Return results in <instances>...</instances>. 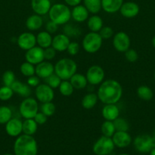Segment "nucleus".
Masks as SVG:
<instances>
[{
  "instance_id": "nucleus-20",
  "label": "nucleus",
  "mask_w": 155,
  "mask_h": 155,
  "mask_svg": "<svg viewBox=\"0 0 155 155\" xmlns=\"http://www.w3.org/2000/svg\"><path fill=\"white\" fill-rule=\"evenodd\" d=\"M120 110L116 104H105L102 109V116L105 120L114 121L119 117Z\"/></svg>"
},
{
  "instance_id": "nucleus-53",
  "label": "nucleus",
  "mask_w": 155,
  "mask_h": 155,
  "mask_svg": "<svg viewBox=\"0 0 155 155\" xmlns=\"http://www.w3.org/2000/svg\"><path fill=\"white\" fill-rule=\"evenodd\" d=\"M119 155H129V154H119Z\"/></svg>"
},
{
  "instance_id": "nucleus-34",
  "label": "nucleus",
  "mask_w": 155,
  "mask_h": 155,
  "mask_svg": "<svg viewBox=\"0 0 155 155\" xmlns=\"http://www.w3.org/2000/svg\"><path fill=\"white\" fill-rule=\"evenodd\" d=\"M59 90L61 95L65 97H68L72 95L74 89L69 80H62L59 86Z\"/></svg>"
},
{
  "instance_id": "nucleus-30",
  "label": "nucleus",
  "mask_w": 155,
  "mask_h": 155,
  "mask_svg": "<svg viewBox=\"0 0 155 155\" xmlns=\"http://www.w3.org/2000/svg\"><path fill=\"white\" fill-rule=\"evenodd\" d=\"M38 129V124L34 119H25L23 121L22 133L25 135L33 136L36 133Z\"/></svg>"
},
{
  "instance_id": "nucleus-45",
  "label": "nucleus",
  "mask_w": 155,
  "mask_h": 155,
  "mask_svg": "<svg viewBox=\"0 0 155 155\" xmlns=\"http://www.w3.org/2000/svg\"><path fill=\"white\" fill-rule=\"evenodd\" d=\"M56 51L52 46L44 48V58H45L46 61H50L56 57Z\"/></svg>"
},
{
  "instance_id": "nucleus-4",
  "label": "nucleus",
  "mask_w": 155,
  "mask_h": 155,
  "mask_svg": "<svg viewBox=\"0 0 155 155\" xmlns=\"http://www.w3.org/2000/svg\"><path fill=\"white\" fill-rule=\"evenodd\" d=\"M78 65L76 62L69 58H63L58 61L54 65V73L62 80H69L77 73Z\"/></svg>"
},
{
  "instance_id": "nucleus-5",
  "label": "nucleus",
  "mask_w": 155,
  "mask_h": 155,
  "mask_svg": "<svg viewBox=\"0 0 155 155\" xmlns=\"http://www.w3.org/2000/svg\"><path fill=\"white\" fill-rule=\"evenodd\" d=\"M103 45V39L99 33L89 32L87 33L82 40V48L86 52L94 54L97 52Z\"/></svg>"
},
{
  "instance_id": "nucleus-9",
  "label": "nucleus",
  "mask_w": 155,
  "mask_h": 155,
  "mask_svg": "<svg viewBox=\"0 0 155 155\" xmlns=\"http://www.w3.org/2000/svg\"><path fill=\"white\" fill-rule=\"evenodd\" d=\"M85 76L90 85L97 86L104 80L105 72L102 67L95 64L92 65L88 68Z\"/></svg>"
},
{
  "instance_id": "nucleus-33",
  "label": "nucleus",
  "mask_w": 155,
  "mask_h": 155,
  "mask_svg": "<svg viewBox=\"0 0 155 155\" xmlns=\"http://www.w3.org/2000/svg\"><path fill=\"white\" fill-rule=\"evenodd\" d=\"M100 130H101V133L103 134V136H106V137L112 138L114 133H115V129L113 124V121L105 120L102 124Z\"/></svg>"
},
{
  "instance_id": "nucleus-41",
  "label": "nucleus",
  "mask_w": 155,
  "mask_h": 155,
  "mask_svg": "<svg viewBox=\"0 0 155 155\" xmlns=\"http://www.w3.org/2000/svg\"><path fill=\"white\" fill-rule=\"evenodd\" d=\"M15 75L13 71H7L3 74L2 75V82L4 86H11L15 81Z\"/></svg>"
},
{
  "instance_id": "nucleus-47",
  "label": "nucleus",
  "mask_w": 155,
  "mask_h": 155,
  "mask_svg": "<svg viewBox=\"0 0 155 155\" xmlns=\"http://www.w3.org/2000/svg\"><path fill=\"white\" fill-rule=\"evenodd\" d=\"M46 31H47L48 33H50V34H53V33H55L58 30V28H59V25L56 23H54L53 21L49 20L46 23Z\"/></svg>"
},
{
  "instance_id": "nucleus-51",
  "label": "nucleus",
  "mask_w": 155,
  "mask_h": 155,
  "mask_svg": "<svg viewBox=\"0 0 155 155\" xmlns=\"http://www.w3.org/2000/svg\"><path fill=\"white\" fill-rule=\"evenodd\" d=\"M152 45H153V46L155 48V36H153V39H152Z\"/></svg>"
},
{
  "instance_id": "nucleus-22",
  "label": "nucleus",
  "mask_w": 155,
  "mask_h": 155,
  "mask_svg": "<svg viewBox=\"0 0 155 155\" xmlns=\"http://www.w3.org/2000/svg\"><path fill=\"white\" fill-rule=\"evenodd\" d=\"M11 88L14 92L18 94L20 96L24 98L30 97V95H31V87L29 86L27 83L26 84L23 83L19 80H15L13 84L11 86Z\"/></svg>"
},
{
  "instance_id": "nucleus-29",
  "label": "nucleus",
  "mask_w": 155,
  "mask_h": 155,
  "mask_svg": "<svg viewBox=\"0 0 155 155\" xmlns=\"http://www.w3.org/2000/svg\"><path fill=\"white\" fill-rule=\"evenodd\" d=\"M98 101L99 98L97 94L90 92L83 97L81 100V106L86 110H91L95 107Z\"/></svg>"
},
{
  "instance_id": "nucleus-10",
  "label": "nucleus",
  "mask_w": 155,
  "mask_h": 155,
  "mask_svg": "<svg viewBox=\"0 0 155 155\" xmlns=\"http://www.w3.org/2000/svg\"><path fill=\"white\" fill-rule=\"evenodd\" d=\"M35 97L39 102L46 103L53 101L54 99V89L46 83H40L35 88Z\"/></svg>"
},
{
  "instance_id": "nucleus-6",
  "label": "nucleus",
  "mask_w": 155,
  "mask_h": 155,
  "mask_svg": "<svg viewBox=\"0 0 155 155\" xmlns=\"http://www.w3.org/2000/svg\"><path fill=\"white\" fill-rule=\"evenodd\" d=\"M39 110L37 100L31 97L24 98L19 106V112L24 119H33L39 112Z\"/></svg>"
},
{
  "instance_id": "nucleus-18",
  "label": "nucleus",
  "mask_w": 155,
  "mask_h": 155,
  "mask_svg": "<svg viewBox=\"0 0 155 155\" xmlns=\"http://www.w3.org/2000/svg\"><path fill=\"white\" fill-rule=\"evenodd\" d=\"M30 5L34 14L40 16L47 15L52 6L51 0H31Z\"/></svg>"
},
{
  "instance_id": "nucleus-52",
  "label": "nucleus",
  "mask_w": 155,
  "mask_h": 155,
  "mask_svg": "<svg viewBox=\"0 0 155 155\" xmlns=\"http://www.w3.org/2000/svg\"><path fill=\"white\" fill-rule=\"evenodd\" d=\"M3 155H15V154H5Z\"/></svg>"
},
{
  "instance_id": "nucleus-8",
  "label": "nucleus",
  "mask_w": 155,
  "mask_h": 155,
  "mask_svg": "<svg viewBox=\"0 0 155 155\" xmlns=\"http://www.w3.org/2000/svg\"><path fill=\"white\" fill-rule=\"evenodd\" d=\"M135 150L141 153H148L155 148V138L149 135H139L134 139Z\"/></svg>"
},
{
  "instance_id": "nucleus-26",
  "label": "nucleus",
  "mask_w": 155,
  "mask_h": 155,
  "mask_svg": "<svg viewBox=\"0 0 155 155\" xmlns=\"http://www.w3.org/2000/svg\"><path fill=\"white\" fill-rule=\"evenodd\" d=\"M69 81L74 87V89H78V90L84 89L88 83L86 76L82 74H79V73H75L70 78Z\"/></svg>"
},
{
  "instance_id": "nucleus-32",
  "label": "nucleus",
  "mask_w": 155,
  "mask_h": 155,
  "mask_svg": "<svg viewBox=\"0 0 155 155\" xmlns=\"http://www.w3.org/2000/svg\"><path fill=\"white\" fill-rule=\"evenodd\" d=\"M137 95L141 99L150 101L153 98V93L152 89L147 86H141L137 89Z\"/></svg>"
},
{
  "instance_id": "nucleus-3",
  "label": "nucleus",
  "mask_w": 155,
  "mask_h": 155,
  "mask_svg": "<svg viewBox=\"0 0 155 155\" xmlns=\"http://www.w3.org/2000/svg\"><path fill=\"white\" fill-rule=\"evenodd\" d=\"M49 19L57 24L64 25L70 21L71 18V10L66 4L56 3L51 6L48 13Z\"/></svg>"
},
{
  "instance_id": "nucleus-12",
  "label": "nucleus",
  "mask_w": 155,
  "mask_h": 155,
  "mask_svg": "<svg viewBox=\"0 0 155 155\" xmlns=\"http://www.w3.org/2000/svg\"><path fill=\"white\" fill-rule=\"evenodd\" d=\"M17 43L21 49L27 51L33 47L36 46V36L30 32H24L19 35L17 39Z\"/></svg>"
},
{
  "instance_id": "nucleus-15",
  "label": "nucleus",
  "mask_w": 155,
  "mask_h": 155,
  "mask_svg": "<svg viewBox=\"0 0 155 155\" xmlns=\"http://www.w3.org/2000/svg\"><path fill=\"white\" fill-rule=\"evenodd\" d=\"M112 142L115 147L119 148H124L130 145L132 143V136L128 132L115 131L113 136H112Z\"/></svg>"
},
{
  "instance_id": "nucleus-1",
  "label": "nucleus",
  "mask_w": 155,
  "mask_h": 155,
  "mask_svg": "<svg viewBox=\"0 0 155 155\" xmlns=\"http://www.w3.org/2000/svg\"><path fill=\"white\" fill-rule=\"evenodd\" d=\"M122 87L115 80H103L97 89V95L99 101L104 104H116L122 96Z\"/></svg>"
},
{
  "instance_id": "nucleus-50",
  "label": "nucleus",
  "mask_w": 155,
  "mask_h": 155,
  "mask_svg": "<svg viewBox=\"0 0 155 155\" xmlns=\"http://www.w3.org/2000/svg\"><path fill=\"white\" fill-rule=\"evenodd\" d=\"M149 153H150V155H155V148H153Z\"/></svg>"
},
{
  "instance_id": "nucleus-28",
  "label": "nucleus",
  "mask_w": 155,
  "mask_h": 155,
  "mask_svg": "<svg viewBox=\"0 0 155 155\" xmlns=\"http://www.w3.org/2000/svg\"><path fill=\"white\" fill-rule=\"evenodd\" d=\"M63 33L69 38H78L81 35V29L77 24L73 23H67L64 24Z\"/></svg>"
},
{
  "instance_id": "nucleus-43",
  "label": "nucleus",
  "mask_w": 155,
  "mask_h": 155,
  "mask_svg": "<svg viewBox=\"0 0 155 155\" xmlns=\"http://www.w3.org/2000/svg\"><path fill=\"white\" fill-rule=\"evenodd\" d=\"M124 53L126 59L129 62H131V63H134V62H135L138 59V52H137L136 50L133 49V48H129V49L126 51H125Z\"/></svg>"
},
{
  "instance_id": "nucleus-36",
  "label": "nucleus",
  "mask_w": 155,
  "mask_h": 155,
  "mask_svg": "<svg viewBox=\"0 0 155 155\" xmlns=\"http://www.w3.org/2000/svg\"><path fill=\"white\" fill-rule=\"evenodd\" d=\"M20 71L24 77H31V76L35 75V65L25 61L21 64V67H20Z\"/></svg>"
},
{
  "instance_id": "nucleus-19",
  "label": "nucleus",
  "mask_w": 155,
  "mask_h": 155,
  "mask_svg": "<svg viewBox=\"0 0 155 155\" xmlns=\"http://www.w3.org/2000/svg\"><path fill=\"white\" fill-rule=\"evenodd\" d=\"M71 42L70 38L64 33L57 34L53 37L51 46L56 51H65L67 50L68 45Z\"/></svg>"
},
{
  "instance_id": "nucleus-25",
  "label": "nucleus",
  "mask_w": 155,
  "mask_h": 155,
  "mask_svg": "<svg viewBox=\"0 0 155 155\" xmlns=\"http://www.w3.org/2000/svg\"><path fill=\"white\" fill-rule=\"evenodd\" d=\"M36 44L38 45V46L41 47L43 49L52 45L53 36H52V34H50L46 30L38 33V34L36 36Z\"/></svg>"
},
{
  "instance_id": "nucleus-37",
  "label": "nucleus",
  "mask_w": 155,
  "mask_h": 155,
  "mask_svg": "<svg viewBox=\"0 0 155 155\" xmlns=\"http://www.w3.org/2000/svg\"><path fill=\"white\" fill-rule=\"evenodd\" d=\"M40 111H41L42 113H43L46 116L51 117L56 112V105L53 104L52 101L50 102H46V103H42L40 107Z\"/></svg>"
},
{
  "instance_id": "nucleus-21",
  "label": "nucleus",
  "mask_w": 155,
  "mask_h": 155,
  "mask_svg": "<svg viewBox=\"0 0 155 155\" xmlns=\"http://www.w3.org/2000/svg\"><path fill=\"white\" fill-rule=\"evenodd\" d=\"M89 12L84 5H78L71 10V18L77 23L84 22L89 18Z\"/></svg>"
},
{
  "instance_id": "nucleus-39",
  "label": "nucleus",
  "mask_w": 155,
  "mask_h": 155,
  "mask_svg": "<svg viewBox=\"0 0 155 155\" xmlns=\"http://www.w3.org/2000/svg\"><path fill=\"white\" fill-rule=\"evenodd\" d=\"M14 93L11 86H3L0 88V100L2 101H8L12 98Z\"/></svg>"
},
{
  "instance_id": "nucleus-27",
  "label": "nucleus",
  "mask_w": 155,
  "mask_h": 155,
  "mask_svg": "<svg viewBox=\"0 0 155 155\" xmlns=\"http://www.w3.org/2000/svg\"><path fill=\"white\" fill-rule=\"evenodd\" d=\"M87 26L91 32L98 33L103 27V19L97 15H93L87 20Z\"/></svg>"
},
{
  "instance_id": "nucleus-16",
  "label": "nucleus",
  "mask_w": 155,
  "mask_h": 155,
  "mask_svg": "<svg viewBox=\"0 0 155 155\" xmlns=\"http://www.w3.org/2000/svg\"><path fill=\"white\" fill-rule=\"evenodd\" d=\"M23 122L17 118H12L5 124V131L12 137H18L22 133Z\"/></svg>"
},
{
  "instance_id": "nucleus-55",
  "label": "nucleus",
  "mask_w": 155,
  "mask_h": 155,
  "mask_svg": "<svg viewBox=\"0 0 155 155\" xmlns=\"http://www.w3.org/2000/svg\"><path fill=\"white\" fill-rule=\"evenodd\" d=\"M154 79H155V73H154Z\"/></svg>"
},
{
  "instance_id": "nucleus-40",
  "label": "nucleus",
  "mask_w": 155,
  "mask_h": 155,
  "mask_svg": "<svg viewBox=\"0 0 155 155\" xmlns=\"http://www.w3.org/2000/svg\"><path fill=\"white\" fill-rule=\"evenodd\" d=\"M61 82H62V80L55 73L52 74L51 76H50L48 78L46 79V84L48 86H50L53 89L59 88Z\"/></svg>"
},
{
  "instance_id": "nucleus-46",
  "label": "nucleus",
  "mask_w": 155,
  "mask_h": 155,
  "mask_svg": "<svg viewBox=\"0 0 155 155\" xmlns=\"http://www.w3.org/2000/svg\"><path fill=\"white\" fill-rule=\"evenodd\" d=\"M40 80L41 79L35 74V75L31 76V77H27V84L29 86H30V87L36 88V86H38L40 84Z\"/></svg>"
},
{
  "instance_id": "nucleus-7",
  "label": "nucleus",
  "mask_w": 155,
  "mask_h": 155,
  "mask_svg": "<svg viewBox=\"0 0 155 155\" xmlns=\"http://www.w3.org/2000/svg\"><path fill=\"white\" fill-rule=\"evenodd\" d=\"M114 148L112 138L102 136L93 145V152L96 155H109L113 151Z\"/></svg>"
},
{
  "instance_id": "nucleus-24",
  "label": "nucleus",
  "mask_w": 155,
  "mask_h": 155,
  "mask_svg": "<svg viewBox=\"0 0 155 155\" xmlns=\"http://www.w3.org/2000/svg\"><path fill=\"white\" fill-rule=\"evenodd\" d=\"M43 24V20L40 15L36 14L30 15L26 20V27L30 31H36L42 27Z\"/></svg>"
},
{
  "instance_id": "nucleus-31",
  "label": "nucleus",
  "mask_w": 155,
  "mask_h": 155,
  "mask_svg": "<svg viewBox=\"0 0 155 155\" xmlns=\"http://www.w3.org/2000/svg\"><path fill=\"white\" fill-rule=\"evenodd\" d=\"M84 5L89 13L97 15L102 9L101 0H83Z\"/></svg>"
},
{
  "instance_id": "nucleus-49",
  "label": "nucleus",
  "mask_w": 155,
  "mask_h": 155,
  "mask_svg": "<svg viewBox=\"0 0 155 155\" xmlns=\"http://www.w3.org/2000/svg\"><path fill=\"white\" fill-rule=\"evenodd\" d=\"M65 2V4L68 6H71V7H74V6L78 5H80L83 0H64Z\"/></svg>"
},
{
  "instance_id": "nucleus-13",
  "label": "nucleus",
  "mask_w": 155,
  "mask_h": 155,
  "mask_svg": "<svg viewBox=\"0 0 155 155\" xmlns=\"http://www.w3.org/2000/svg\"><path fill=\"white\" fill-rule=\"evenodd\" d=\"M26 61L36 65L45 60L44 58V49L40 46H34L30 49L26 51L25 53Z\"/></svg>"
},
{
  "instance_id": "nucleus-11",
  "label": "nucleus",
  "mask_w": 155,
  "mask_h": 155,
  "mask_svg": "<svg viewBox=\"0 0 155 155\" xmlns=\"http://www.w3.org/2000/svg\"><path fill=\"white\" fill-rule=\"evenodd\" d=\"M112 37V45L117 51L124 53L130 48V38L126 33L123 31L118 32Z\"/></svg>"
},
{
  "instance_id": "nucleus-38",
  "label": "nucleus",
  "mask_w": 155,
  "mask_h": 155,
  "mask_svg": "<svg viewBox=\"0 0 155 155\" xmlns=\"http://www.w3.org/2000/svg\"><path fill=\"white\" fill-rule=\"evenodd\" d=\"M114 126H115V131H123L128 132L129 130V124L126 119L119 117L117 119L113 121Z\"/></svg>"
},
{
  "instance_id": "nucleus-17",
  "label": "nucleus",
  "mask_w": 155,
  "mask_h": 155,
  "mask_svg": "<svg viewBox=\"0 0 155 155\" xmlns=\"http://www.w3.org/2000/svg\"><path fill=\"white\" fill-rule=\"evenodd\" d=\"M120 14L126 18H133L138 15L140 12L139 5L134 2H123L119 9Z\"/></svg>"
},
{
  "instance_id": "nucleus-35",
  "label": "nucleus",
  "mask_w": 155,
  "mask_h": 155,
  "mask_svg": "<svg viewBox=\"0 0 155 155\" xmlns=\"http://www.w3.org/2000/svg\"><path fill=\"white\" fill-rule=\"evenodd\" d=\"M12 118V111L8 106H0V124H5Z\"/></svg>"
},
{
  "instance_id": "nucleus-14",
  "label": "nucleus",
  "mask_w": 155,
  "mask_h": 155,
  "mask_svg": "<svg viewBox=\"0 0 155 155\" xmlns=\"http://www.w3.org/2000/svg\"><path fill=\"white\" fill-rule=\"evenodd\" d=\"M54 74V65L49 61H42L35 67V74L40 79L46 80Z\"/></svg>"
},
{
  "instance_id": "nucleus-23",
  "label": "nucleus",
  "mask_w": 155,
  "mask_h": 155,
  "mask_svg": "<svg viewBox=\"0 0 155 155\" xmlns=\"http://www.w3.org/2000/svg\"><path fill=\"white\" fill-rule=\"evenodd\" d=\"M102 9L108 14H114L119 12L123 0H101Z\"/></svg>"
},
{
  "instance_id": "nucleus-2",
  "label": "nucleus",
  "mask_w": 155,
  "mask_h": 155,
  "mask_svg": "<svg viewBox=\"0 0 155 155\" xmlns=\"http://www.w3.org/2000/svg\"><path fill=\"white\" fill-rule=\"evenodd\" d=\"M38 151L37 142L33 136L20 135L14 143L15 155H36Z\"/></svg>"
},
{
  "instance_id": "nucleus-54",
  "label": "nucleus",
  "mask_w": 155,
  "mask_h": 155,
  "mask_svg": "<svg viewBox=\"0 0 155 155\" xmlns=\"http://www.w3.org/2000/svg\"><path fill=\"white\" fill-rule=\"evenodd\" d=\"M153 137L155 138V131H154V133H153Z\"/></svg>"
},
{
  "instance_id": "nucleus-48",
  "label": "nucleus",
  "mask_w": 155,
  "mask_h": 155,
  "mask_svg": "<svg viewBox=\"0 0 155 155\" xmlns=\"http://www.w3.org/2000/svg\"><path fill=\"white\" fill-rule=\"evenodd\" d=\"M34 120L36 121V124L38 125H43L46 123L47 122V119H48V117L46 116L43 113H42L41 111H39L36 114V116L33 117Z\"/></svg>"
},
{
  "instance_id": "nucleus-44",
  "label": "nucleus",
  "mask_w": 155,
  "mask_h": 155,
  "mask_svg": "<svg viewBox=\"0 0 155 155\" xmlns=\"http://www.w3.org/2000/svg\"><path fill=\"white\" fill-rule=\"evenodd\" d=\"M80 50V45L77 42H71L67 48L66 51L71 56H74L78 54Z\"/></svg>"
},
{
  "instance_id": "nucleus-42",
  "label": "nucleus",
  "mask_w": 155,
  "mask_h": 155,
  "mask_svg": "<svg viewBox=\"0 0 155 155\" xmlns=\"http://www.w3.org/2000/svg\"><path fill=\"white\" fill-rule=\"evenodd\" d=\"M98 33L103 39H110L111 37H112L114 36L113 29L111 27H108V26L102 27V29Z\"/></svg>"
}]
</instances>
